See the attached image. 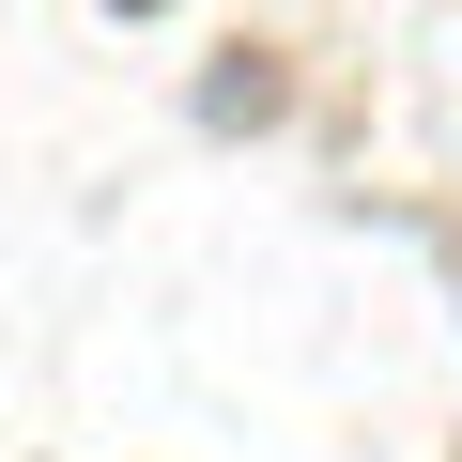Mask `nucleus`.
Segmentation results:
<instances>
[{
	"instance_id": "f257e3e1",
	"label": "nucleus",
	"mask_w": 462,
	"mask_h": 462,
	"mask_svg": "<svg viewBox=\"0 0 462 462\" xmlns=\"http://www.w3.org/2000/svg\"><path fill=\"white\" fill-rule=\"evenodd\" d=\"M200 108H216V124H263V108H278V62H263V47H231V62H216V93H200Z\"/></svg>"
}]
</instances>
